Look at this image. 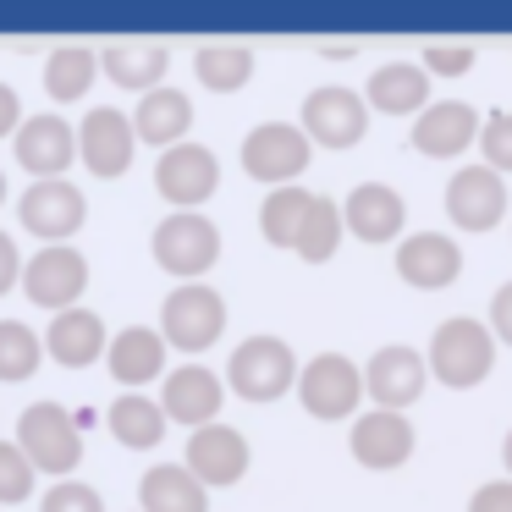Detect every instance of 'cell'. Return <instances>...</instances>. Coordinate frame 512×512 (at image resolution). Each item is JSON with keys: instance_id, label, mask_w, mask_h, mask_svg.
Wrapping results in <instances>:
<instances>
[{"instance_id": "obj_33", "label": "cell", "mask_w": 512, "mask_h": 512, "mask_svg": "<svg viewBox=\"0 0 512 512\" xmlns=\"http://www.w3.org/2000/svg\"><path fill=\"white\" fill-rule=\"evenodd\" d=\"M45 364V342L28 320H0V380H34Z\"/></svg>"}, {"instance_id": "obj_32", "label": "cell", "mask_w": 512, "mask_h": 512, "mask_svg": "<svg viewBox=\"0 0 512 512\" xmlns=\"http://www.w3.org/2000/svg\"><path fill=\"white\" fill-rule=\"evenodd\" d=\"M314 193L303 188V182H287V188H270L265 204H259V232H265L270 248H292L298 243V226L303 215H309Z\"/></svg>"}, {"instance_id": "obj_2", "label": "cell", "mask_w": 512, "mask_h": 512, "mask_svg": "<svg viewBox=\"0 0 512 512\" xmlns=\"http://www.w3.org/2000/svg\"><path fill=\"white\" fill-rule=\"evenodd\" d=\"M17 446H23V457L34 463V474H56V479H72L83 463V424L72 408H61V402L39 397L28 402L23 413H17Z\"/></svg>"}, {"instance_id": "obj_42", "label": "cell", "mask_w": 512, "mask_h": 512, "mask_svg": "<svg viewBox=\"0 0 512 512\" xmlns=\"http://www.w3.org/2000/svg\"><path fill=\"white\" fill-rule=\"evenodd\" d=\"M501 463H507V479H512V430H507V441H501Z\"/></svg>"}, {"instance_id": "obj_15", "label": "cell", "mask_w": 512, "mask_h": 512, "mask_svg": "<svg viewBox=\"0 0 512 512\" xmlns=\"http://www.w3.org/2000/svg\"><path fill=\"white\" fill-rule=\"evenodd\" d=\"M160 413L166 424H182V430H204V424L221 419V402H226V380L215 375L210 364H177L166 369L160 380Z\"/></svg>"}, {"instance_id": "obj_6", "label": "cell", "mask_w": 512, "mask_h": 512, "mask_svg": "<svg viewBox=\"0 0 512 512\" xmlns=\"http://www.w3.org/2000/svg\"><path fill=\"white\" fill-rule=\"evenodd\" d=\"M226 331V298L210 287V281H177L160 303V336L166 347H182V353H204L215 347Z\"/></svg>"}, {"instance_id": "obj_41", "label": "cell", "mask_w": 512, "mask_h": 512, "mask_svg": "<svg viewBox=\"0 0 512 512\" xmlns=\"http://www.w3.org/2000/svg\"><path fill=\"white\" fill-rule=\"evenodd\" d=\"M17 127H23V100H17L12 83L0 78V138H12Z\"/></svg>"}, {"instance_id": "obj_10", "label": "cell", "mask_w": 512, "mask_h": 512, "mask_svg": "<svg viewBox=\"0 0 512 512\" xmlns=\"http://www.w3.org/2000/svg\"><path fill=\"white\" fill-rule=\"evenodd\" d=\"M215 188H221V160H215L210 144L182 138V144L160 149V160H155V193L171 204V210H199L204 199H215Z\"/></svg>"}, {"instance_id": "obj_34", "label": "cell", "mask_w": 512, "mask_h": 512, "mask_svg": "<svg viewBox=\"0 0 512 512\" xmlns=\"http://www.w3.org/2000/svg\"><path fill=\"white\" fill-rule=\"evenodd\" d=\"M39 485L34 463L23 457V446L12 441V435H0V507H17V501H28Z\"/></svg>"}, {"instance_id": "obj_12", "label": "cell", "mask_w": 512, "mask_h": 512, "mask_svg": "<svg viewBox=\"0 0 512 512\" xmlns=\"http://www.w3.org/2000/svg\"><path fill=\"white\" fill-rule=\"evenodd\" d=\"M12 155L34 182L67 177V171L78 166V122H67V116H56V111L23 116V127L12 133Z\"/></svg>"}, {"instance_id": "obj_4", "label": "cell", "mask_w": 512, "mask_h": 512, "mask_svg": "<svg viewBox=\"0 0 512 512\" xmlns=\"http://www.w3.org/2000/svg\"><path fill=\"white\" fill-rule=\"evenodd\" d=\"M298 402L309 419H358L364 402V364L347 353H314L309 364H298Z\"/></svg>"}, {"instance_id": "obj_36", "label": "cell", "mask_w": 512, "mask_h": 512, "mask_svg": "<svg viewBox=\"0 0 512 512\" xmlns=\"http://www.w3.org/2000/svg\"><path fill=\"white\" fill-rule=\"evenodd\" d=\"M479 155L496 177H512V111H490L479 122Z\"/></svg>"}, {"instance_id": "obj_14", "label": "cell", "mask_w": 512, "mask_h": 512, "mask_svg": "<svg viewBox=\"0 0 512 512\" xmlns=\"http://www.w3.org/2000/svg\"><path fill=\"white\" fill-rule=\"evenodd\" d=\"M424 386H430V364H424L419 347L386 342V347H375V353H369V364H364V397H375V408L408 413V402H419Z\"/></svg>"}, {"instance_id": "obj_20", "label": "cell", "mask_w": 512, "mask_h": 512, "mask_svg": "<svg viewBox=\"0 0 512 512\" xmlns=\"http://www.w3.org/2000/svg\"><path fill=\"white\" fill-rule=\"evenodd\" d=\"M391 259H397V276L419 292H441L463 276V248L452 232H402Z\"/></svg>"}, {"instance_id": "obj_3", "label": "cell", "mask_w": 512, "mask_h": 512, "mask_svg": "<svg viewBox=\"0 0 512 512\" xmlns=\"http://www.w3.org/2000/svg\"><path fill=\"white\" fill-rule=\"evenodd\" d=\"M149 254L166 276L177 281H204V270L221 259V226L204 210H171L149 237Z\"/></svg>"}, {"instance_id": "obj_5", "label": "cell", "mask_w": 512, "mask_h": 512, "mask_svg": "<svg viewBox=\"0 0 512 512\" xmlns=\"http://www.w3.org/2000/svg\"><path fill=\"white\" fill-rule=\"evenodd\" d=\"M226 386L243 402H276L298 386V353L281 336H248L226 358Z\"/></svg>"}, {"instance_id": "obj_43", "label": "cell", "mask_w": 512, "mask_h": 512, "mask_svg": "<svg viewBox=\"0 0 512 512\" xmlns=\"http://www.w3.org/2000/svg\"><path fill=\"white\" fill-rule=\"evenodd\" d=\"M0 204H6V171H0Z\"/></svg>"}, {"instance_id": "obj_25", "label": "cell", "mask_w": 512, "mask_h": 512, "mask_svg": "<svg viewBox=\"0 0 512 512\" xmlns=\"http://www.w3.org/2000/svg\"><path fill=\"white\" fill-rule=\"evenodd\" d=\"M166 67H171V45H160V39H111L100 50V72L116 89H133V94L160 89Z\"/></svg>"}, {"instance_id": "obj_21", "label": "cell", "mask_w": 512, "mask_h": 512, "mask_svg": "<svg viewBox=\"0 0 512 512\" xmlns=\"http://www.w3.org/2000/svg\"><path fill=\"white\" fill-rule=\"evenodd\" d=\"M342 226L358 243H402V226H408V199H402L391 182H358L342 199Z\"/></svg>"}, {"instance_id": "obj_39", "label": "cell", "mask_w": 512, "mask_h": 512, "mask_svg": "<svg viewBox=\"0 0 512 512\" xmlns=\"http://www.w3.org/2000/svg\"><path fill=\"white\" fill-rule=\"evenodd\" d=\"M23 281V248H17V237L0 226V298Z\"/></svg>"}, {"instance_id": "obj_13", "label": "cell", "mask_w": 512, "mask_h": 512, "mask_svg": "<svg viewBox=\"0 0 512 512\" xmlns=\"http://www.w3.org/2000/svg\"><path fill=\"white\" fill-rule=\"evenodd\" d=\"M248 463H254V446H248V435L237 430V424L215 419V424H204V430H188V452H182V468H188V474L199 479L204 490L237 485V479L248 474Z\"/></svg>"}, {"instance_id": "obj_7", "label": "cell", "mask_w": 512, "mask_h": 512, "mask_svg": "<svg viewBox=\"0 0 512 512\" xmlns=\"http://www.w3.org/2000/svg\"><path fill=\"white\" fill-rule=\"evenodd\" d=\"M298 127H303V138L320 144V149H353V144H364V133H369V105H364V94L347 89V83H320V89L303 94Z\"/></svg>"}, {"instance_id": "obj_27", "label": "cell", "mask_w": 512, "mask_h": 512, "mask_svg": "<svg viewBox=\"0 0 512 512\" xmlns=\"http://www.w3.org/2000/svg\"><path fill=\"white\" fill-rule=\"evenodd\" d=\"M138 512H210V490L182 463H155L138 479Z\"/></svg>"}, {"instance_id": "obj_22", "label": "cell", "mask_w": 512, "mask_h": 512, "mask_svg": "<svg viewBox=\"0 0 512 512\" xmlns=\"http://www.w3.org/2000/svg\"><path fill=\"white\" fill-rule=\"evenodd\" d=\"M166 336H160V325H122V331L111 336V347H105V369H111L116 386L138 391L149 386V380H166Z\"/></svg>"}, {"instance_id": "obj_17", "label": "cell", "mask_w": 512, "mask_h": 512, "mask_svg": "<svg viewBox=\"0 0 512 512\" xmlns=\"http://www.w3.org/2000/svg\"><path fill=\"white\" fill-rule=\"evenodd\" d=\"M479 122H485V116L468 100H430L413 116L408 144L430 160H457V155H468V144H479Z\"/></svg>"}, {"instance_id": "obj_16", "label": "cell", "mask_w": 512, "mask_h": 512, "mask_svg": "<svg viewBox=\"0 0 512 512\" xmlns=\"http://www.w3.org/2000/svg\"><path fill=\"white\" fill-rule=\"evenodd\" d=\"M446 215L457 232H490L507 215V177L490 166H457L446 177Z\"/></svg>"}, {"instance_id": "obj_18", "label": "cell", "mask_w": 512, "mask_h": 512, "mask_svg": "<svg viewBox=\"0 0 512 512\" xmlns=\"http://www.w3.org/2000/svg\"><path fill=\"white\" fill-rule=\"evenodd\" d=\"M133 116L116 111V105H94L89 116H78V160L94 177H122L133 166Z\"/></svg>"}, {"instance_id": "obj_31", "label": "cell", "mask_w": 512, "mask_h": 512, "mask_svg": "<svg viewBox=\"0 0 512 512\" xmlns=\"http://www.w3.org/2000/svg\"><path fill=\"white\" fill-rule=\"evenodd\" d=\"M342 237H347V226H342V204H336L331 193H314L309 215H303V226H298V243H292V254L309 259V265H325V259H331L336 248H342Z\"/></svg>"}, {"instance_id": "obj_1", "label": "cell", "mask_w": 512, "mask_h": 512, "mask_svg": "<svg viewBox=\"0 0 512 512\" xmlns=\"http://www.w3.org/2000/svg\"><path fill=\"white\" fill-rule=\"evenodd\" d=\"M496 347L501 342L490 336L485 320H474V314H446L430 331L424 364H430V380H441V386H452V391H468L496 369Z\"/></svg>"}, {"instance_id": "obj_23", "label": "cell", "mask_w": 512, "mask_h": 512, "mask_svg": "<svg viewBox=\"0 0 512 512\" xmlns=\"http://www.w3.org/2000/svg\"><path fill=\"white\" fill-rule=\"evenodd\" d=\"M39 342H45V353L56 358V364H67V369H89L94 358H105V347H111V331H105L100 309L78 303V309L50 314V331H39Z\"/></svg>"}, {"instance_id": "obj_40", "label": "cell", "mask_w": 512, "mask_h": 512, "mask_svg": "<svg viewBox=\"0 0 512 512\" xmlns=\"http://www.w3.org/2000/svg\"><path fill=\"white\" fill-rule=\"evenodd\" d=\"M490 336H496V342H507L512 347V281H501L496 287V298H490Z\"/></svg>"}, {"instance_id": "obj_30", "label": "cell", "mask_w": 512, "mask_h": 512, "mask_svg": "<svg viewBox=\"0 0 512 512\" xmlns=\"http://www.w3.org/2000/svg\"><path fill=\"white\" fill-rule=\"evenodd\" d=\"M94 72H100V50L94 45H56L45 56V94L61 105H72V100L89 94Z\"/></svg>"}, {"instance_id": "obj_8", "label": "cell", "mask_w": 512, "mask_h": 512, "mask_svg": "<svg viewBox=\"0 0 512 512\" xmlns=\"http://www.w3.org/2000/svg\"><path fill=\"white\" fill-rule=\"evenodd\" d=\"M17 287L28 292V303L61 314V309H78V298L89 292V254L72 243H45L39 254L23 259V281Z\"/></svg>"}, {"instance_id": "obj_11", "label": "cell", "mask_w": 512, "mask_h": 512, "mask_svg": "<svg viewBox=\"0 0 512 512\" xmlns=\"http://www.w3.org/2000/svg\"><path fill=\"white\" fill-rule=\"evenodd\" d=\"M17 221L39 237V243H67L72 232H83L89 221V199L72 177H45V182H28L23 199H17Z\"/></svg>"}, {"instance_id": "obj_28", "label": "cell", "mask_w": 512, "mask_h": 512, "mask_svg": "<svg viewBox=\"0 0 512 512\" xmlns=\"http://www.w3.org/2000/svg\"><path fill=\"white\" fill-rule=\"evenodd\" d=\"M193 78L215 94H237L254 78V45H243V39H210V45L193 50Z\"/></svg>"}, {"instance_id": "obj_29", "label": "cell", "mask_w": 512, "mask_h": 512, "mask_svg": "<svg viewBox=\"0 0 512 512\" xmlns=\"http://www.w3.org/2000/svg\"><path fill=\"white\" fill-rule=\"evenodd\" d=\"M105 424H111V435L122 446H133V452H149V446H160V435H166V413H160V402L144 397V391H122V397L105 408Z\"/></svg>"}, {"instance_id": "obj_35", "label": "cell", "mask_w": 512, "mask_h": 512, "mask_svg": "<svg viewBox=\"0 0 512 512\" xmlns=\"http://www.w3.org/2000/svg\"><path fill=\"white\" fill-rule=\"evenodd\" d=\"M39 512H105V496L100 485H89V479H50V490L39 496Z\"/></svg>"}, {"instance_id": "obj_9", "label": "cell", "mask_w": 512, "mask_h": 512, "mask_svg": "<svg viewBox=\"0 0 512 512\" xmlns=\"http://www.w3.org/2000/svg\"><path fill=\"white\" fill-rule=\"evenodd\" d=\"M309 160H314V144L303 138L298 122H259L243 138V171L254 182H265V188L298 182L309 171Z\"/></svg>"}, {"instance_id": "obj_24", "label": "cell", "mask_w": 512, "mask_h": 512, "mask_svg": "<svg viewBox=\"0 0 512 512\" xmlns=\"http://www.w3.org/2000/svg\"><path fill=\"white\" fill-rule=\"evenodd\" d=\"M430 72L419 61H380L364 83V105L380 116H419L430 105Z\"/></svg>"}, {"instance_id": "obj_37", "label": "cell", "mask_w": 512, "mask_h": 512, "mask_svg": "<svg viewBox=\"0 0 512 512\" xmlns=\"http://www.w3.org/2000/svg\"><path fill=\"white\" fill-rule=\"evenodd\" d=\"M430 78H463L468 67H474V45H424V61H419Z\"/></svg>"}, {"instance_id": "obj_38", "label": "cell", "mask_w": 512, "mask_h": 512, "mask_svg": "<svg viewBox=\"0 0 512 512\" xmlns=\"http://www.w3.org/2000/svg\"><path fill=\"white\" fill-rule=\"evenodd\" d=\"M468 512H512V479H485V485L468 496Z\"/></svg>"}, {"instance_id": "obj_19", "label": "cell", "mask_w": 512, "mask_h": 512, "mask_svg": "<svg viewBox=\"0 0 512 512\" xmlns=\"http://www.w3.org/2000/svg\"><path fill=\"white\" fill-rule=\"evenodd\" d=\"M347 446H353V457L364 468H375V474H386V468H402L413 457V446H419V435H413V419L408 413H391V408H364L353 419V430H347Z\"/></svg>"}, {"instance_id": "obj_26", "label": "cell", "mask_w": 512, "mask_h": 512, "mask_svg": "<svg viewBox=\"0 0 512 512\" xmlns=\"http://www.w3.org/2000/svg\"><path fill=\"white\" fill-rule=\"evenodd\" d=\"M193 127V100L188 89H177V83H160V89L138 94V111H133V138L138 144H155V149H171L182 144Z\"/></svg>"}]
</instances>
